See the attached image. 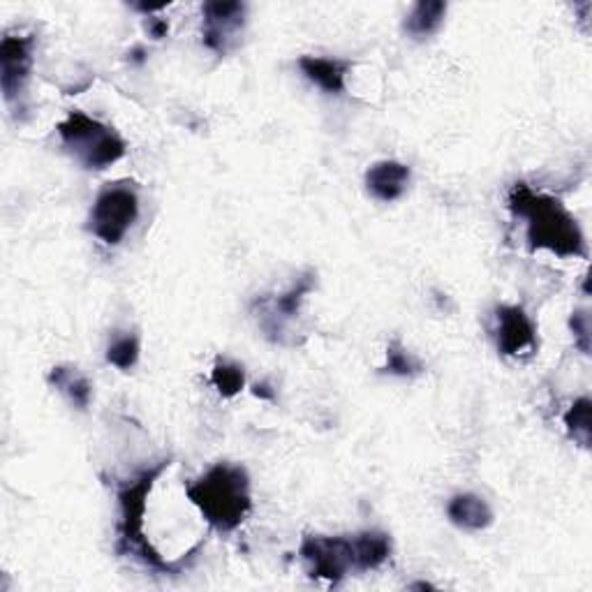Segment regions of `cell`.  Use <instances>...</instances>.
I'll use <instances>...</instances> for the list:
<instances>
[{
	"mask_svg": "<svg viewBox=\"0 0 592 592\" xmlns=\"http://www.w3.org/2000/svg\"><path fill=\"white\" fill-rule=\"evenodd\" d=\"M590 399L583 396L579 401H574V405L565 412V428H567V433L569 438L581 444L583 450H588L590 446V436H592V430H590Z\"/></svg>",
	"mask_w": 592,
	"mask_h": 592,
	"instance_id": "19",
	"label": "cell"
},
{
	"mask_svg": "<svg viewBox=\"0 0 592 592\" xmlns=\"http://www.w3.org/2000/svg\"><path fill=\"white\" fill-rule=\"evenodd\" d=\"M245 10L248 8L243 3H206L202 8V40L218 56H225L237 45L245 26Z\"/></svg>",
	"mask_w": 592,
	"mask_h": 592,
	"instance_id": "9",
	"label": "cell"
},
{
	"mask_svg": "<svg viewBox=\"0 0 592 592\" xmlns=\"http://www.w3.org/2000/svg\"><path fill=\"white\" fill-rule=\"evenodd\" d=\"M410 167L399 160H380L366 172V188L380 202H396L410 186Z\"/></svg>",
	"mask_w": 592,
	"mask_h": 592,
	"instance_id": "11",
	"label": "cell"
},
{
	"mask_svg": "<svg viewBox=\"0 0 592 592\" xmlns=\"http://www.w3.org/2000/svg\"><path fill=\"white\" fill-rule=\"evenodd\" d=\"M211 382L221 391L223 399H235L245 387V370L241 364L227 362V358H218L211 370Z\"/></svg>",
	"mask_w": 592,
	"mask_h": 592,
	"instance_id": "17",
	"label": "cell"
},
{
	"mask_svg": "<svg viewBox=\"0 0 592 592\" xmlns=\"http://www.w3.org/2000/svg\"><path fill=\"white\" fill-rule=\"evenodd\" d=\"M299 555L313 579L338 585L354 569L350 537L308 534L303 537Z\"/></svg>",
	"mask_w": 592,
	"mask_h": 592,
	"instance_id": "6",
	"label": "cell"
},
{
	"mask_svg": "<svg viewBox=\"0 0 592 592\" xmlns=\"http://www.w3.org/2000/svg\"><path fill=\"white\" fill-rule=\"evenodd\" d=\"M569 327L574 331V343L583 352L590 354V317L585 311H577L569 319Z\"/></svg>",
	"mask_w": 592,
	"mask_h": 592,
	"instance_id": "21",
	"label": "cell"
},
{
	"mask_svg": "<svg viewBox=\"0 0 592 592\" xmlns=\"http://www.w3.org/2000/svg\"><path fill=\"white\" fill-rule=\"evenodd\" d=\"M169 468V461H160L155 468L143 470L137 479L118 491V509H121V521H118V551L123 555H130V558H137L151 569L165 571V574H181L188 563L194 558L186 560H167L160 555L151 544L149 537H143V516H147V500L153 489V483L158 477L163 475Z\"/></svg>",
	"mask_w": 592,
	"mask_h": 592,
	"instance_id": "3",
	"label": "cell"
},
{
	"mask_svg": "<svg viewBox=\"0 0 592 592\" xmlns=\"http://www.w3.org/2000/svg\"><path fill=\"white\" fill-rule=\"evenodd\" d=\"M385 370L389 375H396V378H415V375L421 373V364L403 348L401 340H391L387 348Z\"/></svg>",
	"mask_w": 592,
	"mask_h": 592,
	"instance_id": "20",
	"label": "cell"
},
{
	"mask_svg": "<svg viewBox=\"0 0 592 592\" xmlns=\"http://www.w3.org/2000/svg\"><path fill=\"white\" fill-rule=\"evenodd\" d=\"M495 338L502 356H528L537 350V327L524 306L502 303L495 308Z\"/></svg>",
	"mask_w": 592,
	"mask_h": 592,
	"instance_id": "8",
	"label": "cell"
},
{
	"mask_svg": "<svg viewBox=\"0 0 592 592\" xmlns=\"http://www.w3.org/2000/svg\"><path fill=\"white\" fill-rule=\"evenodd\" d=\"M186 495L204 521L218 532H235L253 512L250 477L243 465L215 463L186 487Z\"/></svg>",
	"mask_w": 592,
	"mask_h": 592,
	"instance_id": "2",
	"label": "cell"
},
{
	"mask_svg": "<svg viewBox=\"0 0 592 592\" xmlns=\"http://www.w3.org/2000/svg\"><path fill=\"white\" fill-rule=\"evenodd\" d=\"M446 516L461 530H487L493 526V509L487 500L475 493H458L446 505Z\"/></svg>",
	"mask_w": 592,
	"mask_h": 592,
	"instance_id": "13",
	"label": "cell"
},
{
	"mask_svg": "<svg viewBox=\"0 0 592 592\" xmlns=\"http://www.w3.org/2000/svg\"><path fill=\"white\" fill-rule=\"evenodd\" d=\"M268 389H272V387H268L266 382H262V385H255L253 393H255V396H257V399H264V401H274V399H276V393H274V391H268Z\"/></svg>",
	"mask_w": 592,
	"mask_h": 592,
	"instance_id": "23",
	"label": "cell"
},
{
	"mask_svg": "<svg viewBox=\"0 0 592 592\" xmlns=\"http://www.w3.org/2000/svg\"><path fill=\"white\" fill-rule=\"evenodd\" d=\"M315 282H317L315 272H306L301 278H297V282L285 294H278L274 299H260L255 303L260 308V325L268 338L280 340L282 325L287 319L299 315L303 301H306V297L315 290Z\"/></svg>",
	"mask_w": 592,
	"mask_h": 592,
	"instance_id": "10",
	"label": "cell"
},
{
	"mask_svg": "<svg viewBox=\"0 0 592 592\" xmlns=\"http://www.w3.org/2000/svg\"><path fill=\"white\" fill-rule=\"evenodd\" d=\"M356 571H373L391 558V537L382 530H364L350 534Z\"/></svg>",
	"mask_w": 592,
	"mask_h": 592,
	"instance_id": "14",
	"label": "cell"
},
{
	"mask_svg": "<svg viewBox=\"0 0 592 592\" xmlns=\"http://www.w3.org/2000/svg\"><path fill=\"white\" fill-rule=\"evenodd\" d=\"M35 35H5L0 42V88L8 104H16L26 96L33 70Z\"/></svg>",
	"mask_w": 592,
	"mask_h": 592,
	"instance_id": "7",
	"label": "cell"
},
{
	"mask_svg": "<svg viewBox=\"0 0 592 592\" xmlns=\"http://www.w3.org/2000/svg\"><path fill=\"white\" fill-rule=\"evenodd\" d=\"M139 218L135 184H110L100 190L88 215V231L104 245H118Z\"/></svg>",
	"mask_w": 592,
	"mask_h": 592,
	"instance_id": "5",
	"label": "cell"
},
{
	"mask_svg": "<svg viewBox=\"0 0 592 592\" xmlns=\"http://www.w3.org/2000/svg\"><path fill=\"white\" fill-rule=\"evenodd\" d=\"M446 16V3L442 0H421L405 16V33L415 40H426L436 35Z\"/></svg>",
	"mask_w": 592,
	"mask_h": 592,
	"instance_id": "16",
	"label": "cell"
},
{
	"mask_svg": "<svg viewBox=\"0 0 592 592\" xmlns=\"http://www.w3.org/2000/svg\"><path fill=\"white\" fill-rule=\"evenodd\" d=\"M507 206L526 221V239L532 250H549L558 257H585L588 248L577 218L551 194L534 192L526 184H514Z\"/></svg>",
	"mask_w": 592,
	"mask_h": 592,
	"instance_id": "1",
	"label": "cell"
},
{
	"mask_svg": "<svg viewBox=\"0 0 592 592\" xmlns=\"http://www.w3.org/2000/svg\"><path fill=\"white\" fill-rule=\"evenodd\" d=\"M59 137L67 153L88 172H102L128 153V143L112 128L86 112L72 110L59 125Z\"/></svg>",
	"mask_w": 592,
	"mask_h": 592,
	"instance_id": "4",
	"label": "cell"
},
{
	"mask_svg": "<svg viewBox=\"0 0 592 592\" xmlns=\"http://www.w3.org/2000/svg\"><path fill=\"white\" fill-rule=\"evenodd\" d=\"M299 67L308 81H313L329 96L345 93V79L352 70L350 61L329 56H301Z\"/></svg>",
	"mask_w": 592,
	"mask_h": 592,
	"instance_id": "12",
	"label": "cell"
},
{
	"mask_svg": "<svg viewBox=\"0 0 592 592\" xmlns=\"http://www.w3.org/2000/svg\"><path fill=\"white\" fill-rule=\"evenodd\" d=\"M147 30L153 40H163L167 30H169V24L165 20H153V16H149V22H147Z\"/></svg>",
	"mask_w": 592,
	"mask_h": 592,
	"instance_id": "22",
	"label": "cell"
},
{
	"mask_svg": "<svg viewBox=\"0 0 592 592\" xmlns=\"http://www.w3.org/2000/svg\"><path fill=\"white\" fill-rule=\"evenodd\" d=\"M49 385L59 389L63 396L75 405L77 410H86L93 399V385L88 382L84 375L72 366H56L49 370Z\"/></svg>",
	"mask_w": 592,
	"mask_h": 592,
	"instance_id": "15",
	"label": "cell"
},
{
	"mask_svg": "<svg viewBox=\"0 0 592 592\" xmlns=\"http://www.w3.org/2000/svg\"><path fill=\"white\" fill-rule=\"evenodd\" d=\"M141 345H139V336L135 331H125L121 336H114L110 348H106V362L116 366L118 370H133L139 362Z\"/></svg>",
	"mask_w": 592,
	"mask_h": 592,
	"instance_id": "18",
	"label": "cell"
}]
</instances>
